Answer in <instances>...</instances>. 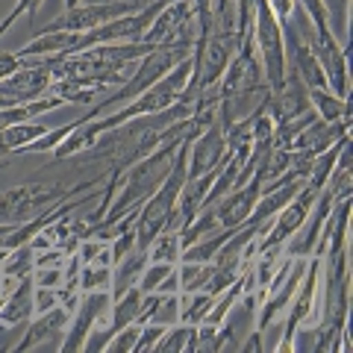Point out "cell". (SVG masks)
Returning a JSON list of instances; mask_svg holds the SVG:
<instances>
[{
  "label": "cell",
  "instance_id": "obj_1",
  "mask_svg": "<svg viewBox=\"0 0 353 353\" xmlns=\"http://www.w3.org/2000/svg\"><path fill=\"white\" fill-rule=\"evenodd\" d=\"M192 50H194V44H162V48H153L148 57L136 65V71H132L121 85H115V92L106 94L103 101L97 103L83 121L101 118L103 112H112V109H121V106H127L130 101H136L141 92H148L153 83L162 80V77L168 74L174 65H180L183 59H189Z\"/></svg>",
  "mask_w": 353,
  "mask_h": 353
},
{
  "label": "cell",
  "instance_id": "obj_2",
  "mask_svg": "<svg viewBox=\"0 0 353 353\" xmlns=\"http://www.w3.org/2000/svg\"><path fill=\"white\" fill-rule=\"evenodd\" d=\"M106 176H94V180L62 185V183H21L12 189L0 192V221H12V224H24V221L36 218L44 209L57 206L68 197H77L83 192L97 189Z\"/></svg>",
  "mask_w": 353,
  "mask_h": 353
},
{
  "label": "cell",
  "instance_id": "obj_3",
  "mask_svg": "<svg viewBox=\"0 0 353 353\" xmlns=\"http://www.w3.org/2000/svg\"><path fill=\"white\" fill-rule=\"evenodd\" d=\"M250 36H253V44H256L259 62H262L265 85H268L271 94H277L285 83V41H283V24L271 12L268 0H256Z\"/></svg>",
  "mask_w": 353,
  "mask_h": 353
},
{
  "label": "cell",
  "instance_id": "obj_4",
  "mask_svg": "<svg viewBox=\"0 0 353 353\" xmlns=\"http://www.w3.org/2000/svg\"><path fill=\"white\" fill-rule=\"evenodd\" d=\"M321 256L312 253L306 262V271L301 277V285H297L294 297L285 306V327H283V339L277 341L280 353H292L297 347V333L306 327H315L318 321V297H321Z\"/></svg>",
  "mask_w": 353,
  "mask_h": 353
},
{
  "label": "cell",
  "instance_id": "obj_5",
  "mask_svg": "<svg viewBox=\"0 0 353 353\" xmlns=\"http://www.w3.org/2000/svg\"><path fill=\"white\" fill-rule=\"evenodd\" d=\"M297 27L303 30L309 50H312V57L318 59V65H321V71L327 77V88L339 97H347V92H350L347 48L336 39V32H315L303 12H297Z\"/></svg>",
  "mask_w": 353,
  "mask_h": 353
},
{
  "label": "cell",
  "instance_id": "obj_6",
  "mask_svg": "<svg viewBox=\"0 0 353 353\" xmlns=\"http://www.w3.org/2000/svg\"><path fill=\"white\" fill-rule=\"evenodd\" d=\"M306 262L309 259H303V256H292V253H285L283 262L277 265V271H274V277L265 283L262 301H259L262 312H259V324H256L259 333H265V330L277 321V318H283L285 306H289V301L297 292V285H301Z\"/></svg>",
  "mask_w": 353,
  "mask_h": 353
},
{
  "label": "cell",
  "instance_id": "obj_7",
  "mask_svg": "<svg viewBox=\"0 0 353 353\" xmlns=\"http://www.w3.org/2000/svg\"><path fill=\"white\" fill-rule=\"evenodd\" d=\"M141 3L136 0H109V3H83V6H74V9H65L59 18H53L48 30L44 32H59V30H68V32H85V30H94V27H103L109 21H118L124 15L139 12Z\"/></svg>",
  "mask_w": 353,
  "mask_h": 353
},
{
  "label": "cell",
  "instance_id": "obj_8",
  "mask_svg": "<svg viewBox=\"0 0 353 353\" xmlns=\"http://www.w3.org/2000/svg\"><path fill=\"white\" fill-rule=\"evenodd\" d=\"M112 306V294L109 292H83L80 301L74 306V318L68 330H65V339H62V350H83L88 333H92L94 321L101 318L106 309Z\"/></svg>",
  "mask_w": 353,
  "mask_h": 353
},
{
  "label": "cell",
  "instance_id": "obj_9",
  "mask_svg": "<svg viewBox=\"0 0 353 353\" xmlns=\"http://www.w3.org/2000/svg\"><path fill=\"white\" fill-rule=\"evenodd\" d=\"M227 159V136L224 127L212 121L209 127L201 130V136L192 141L189 148V176L185 180H194V176H203L209 171H218Z\"/></svg>",
  "mask_w": 353,
  "mask_h": 353
},
{
  "label": "cell",
  "instance_id": "obj_10",
  "mask_svg": "<svg viewBox=\"0 0 353 353\" xmlns=\"http://www.w3.org/2000/svg\"><path fill=\"white\" fill-rule=\"evenodd\" d=\"M350 132V121H321L315 118L312 124H306L301 132L294 136V141L285 150H301L306 157H318L336 145L341 136Z\"/></svg>",
  "mask_w": 353,
  "mask_h": 353
},
{
  "label": "cell",
  "instance_id": "obj_11",
  "mask_svg": "<svg viewBox=\"0 0 353 353\" xmlns=\"http://www.w3.org/2000/svg\"><path fill=\"white\" fill-rule=\"evenodd\" d=\"M71 318H74V306H71V303H62V306L48 309V312L32 315L27 333H24V339H21L18 345H15V350H30V347L41 345V341H48L50 336L65 333V330H68V324H71Z\"/></svg>",
  "mask_w": 353,
  "mask_h": 353
},
{
  "label": "cell",
  "instance_id": "obj_12",
  "mask_svg": "<svg viewBox=\"0 0 353 353\" xmlns=\"http://www.w3.org/2000/svg\"><path fill=\"white\" fill-rule=\"evenodd\" d=\"M32 274L15 283V289L0 301V327H21L32 318Z\"/></svg>",
  "mask_w": 353,
  "mask_h": 353
},
{
  "label": "cell",
  "instance_id": "obj_13",
  "mask_svg": "<svg viewBox=\"0 0 353 353\" xmlns=\"http://www.w3.org/2000/svg\"><path fill=\"white\" fill-rule=\"evenodd\" d=\"M145 265H148V253H145V250H139V248H132L127 256H121V259L115 262V271H112V289H109L112 301L124 294L130 285H136V283H139L141 271H145Z\"/></svg>",
  "mask_w": 353,
  "mask_h": 353
},
{
  "label": "cell",
  "instance_id": "obj_14",
  "mask_svg": "<svg viewBox=\"0 0 353 353\" xmlns=\"http://www.w3.org/2000/svg\"><path fill=\"white\" fill-rule=\"evenodd\" d=\"M48 130L50 127L41 124V121H18V124L0 130V150L9 153V157H12V153H21L27 145H32L36 139H41Z\"/></svg>",
  "mask_w": 353,
  "mask_h": 353
},
{
  "label": "cell",
  "instance_id": "obj_15",
  "mask_svg": "<svg viewBox=\"0 0 353 353\" xmlns=\"http://www.w3.org/2000/svg\"><path fill=\"white\" fill-rule=\"evenodd\" d=\"M309 106L321 121H350L347 97H339L330 88H309Z\"/></svg>",
  "mask_w": 353,
  "mask_h": 353
},
{
  "label": "cell",
  "instance_id": "obj_16",
  "mask_svg": "<svg viewBox=\"0 0 353 353\" xmlns=\"http://www.w3.org/2000/svg\"><path fill=\"white\" fill-rule=\"evenodd\" d=\"M148 262H171L176 265L183 256V241H180V227H165L159 236H153V241L145 248Z\"/></svg>",
  "mask_w": 353,
  "mask_h": 353
},
{
  "label": "cell",
  "instance_id": "obj_17",
  "mask_svg": "<svg viewBox=\"0 0 353 353\" xmlns=\"http://www.w3.org/2000/svg\"><path fill=\"white\" fill-rule=\"evenodd\" d=\"M153 350H165V353H189L197 350V324H183L176 321L162 333V339L153 345Z\"/></svg>",
  "mask_w": 353,
  "mask_h": 353
},
{
  "label": "cell",
  "instance_id": "obj_18",
  "mask_svg": "<svg viewBox=\"0 0 353 353\" xmlns=\"http://www.w3.org/2000/svg\"><path fill=\"white\" fill-rule=\"evenodd\" d=\"M327 189L333 192L336 201H341V197H350L353 194V165H350V141L345 148H341L339 159L333 165V174H330L327 180Z\"/></svg>",
  "mask_w": 353,
  "mask_h": 353
},
{
  "label": "cell",
  "instance_id": "obj_19",
  "mask_svg": "<svg viewBox=\"0 0 353 353\" xmlns=\"http://www.w3.org/2000/svg\"><path fill=\"white\" fill-rule=\"evenodd\" d=\"M215 265L212 262H185L180 259L176 262V280H180V294L185 292H201L203 283L209 280Z\"/></svg>",
  "mask_w": 353,
  "mask_h": 353
},
{
  "label": "cell",
  "instance_id": "obj_20",
  "mask_svg": "<svg viewBox=\"0 0 353 353\" xmlns=\"http://www.w3.org/2000/svg\"><path fill=\"white\" fill-rule=\"evenodd\" d=\"M215 297L206 292H185L180 294V321L183 324H201L203 315L212 309Z\"/></svg>",
  "mask_w": 353,
  "mask_h": 353
},
{
  "label": "cell",
  "instance_id": "obj_21",
  "mask_svg": "<svg viewBox=\"0 0 353 353\" xmlns=\"http://www.w3.org/2000/svg\"><path fill=\"white\" fill-rule=\"evenodd\" d=\"M36 271V250L30 245H21L15 250H9V256L3 262V274L6 277H15V280H24Z\"/></svg>",
  "mask_w": 353,
  "mask_h": 353
},
{
  "label": "cell",
  "instance_id": "obj_22",
  "mask_svg": "<svg viewBox=\"0 0 353 353\" xmlns=\"http://www.w3.org/2000/svg\"><path fill=\"white\" fill-rule=\"evenodd\" d=\"M294 3H301V12L309 18V24H312L315 32H333L327 0H294Z\"/></svg>",
  "mask_w": 353,
  "mask_h": 353
},
{
  "label": "cell",
  "instance_id": "obj_23",
  "mask_svg": "<svg viewBox=\"0 0 353 353\" xmlns=\"http://www.w3.org/2000/svg\"><path fill=\"white\" fill-rule=\"evenodd\" d=\"M80 121H83V118L71 121V124H62V127H53V130H48L41 139H36V141H32V145H27V148L21 150V153H53V150L59 148V141H62L65 136H68V132H71L77 124H80Z\"/></svg>",
  "mask_w": 353,
  "mask_h": 353
},
{
  "label": "cell",
  "instance_id": "obj_24",
  "mask_svg": "<svg viewBox=\"0 0 353 353\" xmlns=\"http://www.w3.org/2000/svg\"><path fill=\"white\" fill-rule=\"evenodd\" d=\"M148 321L174 327L176 321H180V294H159V301H157V306H153Z\"/></svg>",
  "mask_w": 353,
  "mask_h": 353
},
{
  "label": "cell",
  "instance_id": "obj_25",
  "mask_svg": "<svg viewBox=\"0 0 353 353\" xmlns=\"http://www.w3.org/2000/svg\"><path fill=\"white\" fill-rule=\"evenodd\" d=\"M41 3L44 0H15V6L9 9V15L0 21V36H6L9 27H12L18 18H27V24H36V15H39Z\"/></svg>",
  "mask_w": 353,
  "mask_h": 353
},
{
  "label": "cell",
  "instance_id": "obj_26",
  "mask_svg": "<svg viewBox=\"0 0 353 353\" xmlns=\"http://www.w3.org/2000/svg\"><path fill=\"white\" fill-rule=\"evenodd\" d=\"M171 271H174V265H171V262H148L136 285H139V289L145 292V294H150V292H157V285H159L165 277H168Z\"/></svg>",
  "mask_w": 353,
  "mask_h": 353
},
{
  "label": "cell",
  "instance_id": "obj_27",
  "mask_svg": "<svg viewBox=\"0 0 353 353\" xmlns=\"http://www.w3.org/2000/svg\"><path fill=\"white\" fill-rule=\"evenodd\" d=\"M139 330H141V324H130V327H124V330H118V333H115L112 339H109L106 350H118V353H124V350H136Z\"/></svg>",
  "mask_w": 353,
  "mask_h": 353
},
{
  "label": "cell",
  "instance_id": "obj_28",
  "mask_svg": "<svg viewBox=\"0 0 353 353\" xmlns=\"http://www.w3.org/2000/svg\"><path fill=\"white\" fill-rule=\"evenodd\" d=\"M165 324H153V321H148V324H141V330H139V341H136V350L139 353H148V350H153V345L162 339V333H165Z\"/></svg>",
  "mask_w": 353,
  "mask_h": 353
},
{
  "label": "cell",
  "instance_id": "obj_29",
  "mask_svg": "<svg viewBox=\"0 0 353 353\" xmlns=\"http://www.w3.org/2000/svg\"><path fill=\"white\" fill-rule=\"evenodd\" d=\"M21 65H24V59L18 57V53H3L0 50V80H6V77H12Z\"/></svg>",
  "mask_w": 353,
  "mask_h": 353
},
{
  "label": "cell",
  "instance_id": "obj_30",
  "mask_svg": "<svg viewBox=\"0 0 353 353\" xmlns=\"http://www.w3.org/2000/svg\"><path fill=\"white\" fill-rule=\"evenodd\" d=\"M241 350H245V353H256V350H262V333H259V330H250V336H248L245 345H241Z\"/></svg>",
  "mask_w": 353,
  "mask_h": 353
},
{
  "label": "cell",
  "instance_id": "obj_31",
  "mask_svg": "<svg viewBox=\"0 0 353 353\" xmlns=\"http://www.w3.org/2000/svg\"><path fill=\"white\" fill-rule=\"evenodd\" d=\"M65 6L74 9V6H83V0H65Z\"/></svg>",
  "mask_w": 353,
  "mask_h": 353
},
{
  "label": "cell",
  "instance_id": "obj_32",
  "mask_svg": "<svg viewBox=\"0 0 353 353\" xmlns=\"http://www.w3.org/2000/svg\"><path fill=\"white\" fill-rule=\"evenodd\" d=\"M6 165H9V157H6V159H0V171H3V168H6Z\"/></svg>",
  "mask_w": 353,
  "mask_h": 353
}]
</instances>
